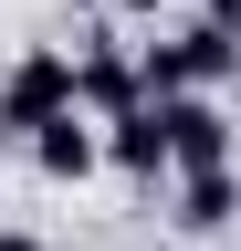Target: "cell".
Masks as SVG:
<instances>
[{"label":"cell","instance_id":"cell-3","mask_svg":"<svg viewBox=\"0 0 241 251\" xmlns=\"http://www.w3.org/2000/svg\"><path fill=\"white\" fill-rule=\"evenodd\" d=\"M74 52V105L84 115H126V105H147V84H136V42L115 21H95L84 42H63Z\"/></svg>","mask_w":241,"mask_h":251},{"label":"cell","instance_id":"cell-5","mask_svg":"<svg viewBox=\"0 0 241 251\" xmlns=\"http://www.w3.org/2000/svg\"><path fill=\"white\" fill-rule=\"evenodd\" d=\"M21 157H32V178H42V188H84V178H105V157H95V115H84V105L42 115L32 136H21Z\"/></svg>","mask_w":241,"mask_h":251},{"label":"cell","instance_id":"cell-2","mask_svg":"<svg viewBox=\"0 0 241 251\" xmlns=\"http://www.w3.org/2000/svg\"><path fill=\"white\" fill-rule=\"evenodd\" d=\"M63 105H74V52L63 42L11 52V74H0V147H21L42 115H63Z\"/></svg>","mask_w":241,"mask_h":251},{"label":"cell","instance_id":"cell-10","mask_svg":"<svg viewBox=\"0 0 241 251\" xmlns=\"http://www.w3.org/2000/svg\"><path fill=\"white\" fill-rule=\"evenodd\" d=\"M199 21H231V31H241V0H199Z\"/></svg>","mask_w":241,"mask_h":251},{"label":"cell","instance_id":"cell-4","mask_svg":"<svg viewBox=\"0 0 241 251\" xmlns=\"http://www.w3.org/2000/svg\"><path fill=\"white\" fill-rule=\"evenodd\" d=\"M147 105H158V136H168V178L231 168V105L220 94H147Z\"/></svg>","mask_w":241,"mask_h":251},{"label":"cell","instance_id":"cell-1","mask_svg":"<svg viewBox=\"0 0 241 251\" xmlns=\"http://www.w3.org/2000/svg\"><path fill=\"white\" fill-rule=\"evenodd\" d=\"M231 74H241V31H231V21L178 11L168 31L136 42V84H147V94H231Z\"/></svg>","mask_w":241,"mask_h":251},{"label":"cell","instance_id":"cell-7","mask_svg":"<svg viewBox=\"0 0 241 251\" xmlns=\"http://www.w3.org/2000/svg\"><path fill=\"white\" fill-rule=\"evenodd\" d=\"M168 220H178V241H231V220H241L231 168H189V178H168Z\"/></svg>","mask_w":241,"mask_h":251},{"label":"cell","instance_id":"cell-9","mask_svg":"<svg viewBox=\"0 0 241 251\" xmlns=\"http://www.w3.org/2000/svg\"><path fill=\"white\" fill-rule=\"evenodd\" d=\"M0 251H53L42 230H21V220H0Z\"/></svg>","mask_w":241,"mask_h":251},{"label":"cell","instance_id":"cell-8","mask_svg":"<svg viewBox=\"0 0 241 251\" xmlns=\"http://www.w3.org/2000/svg\"><path fill=\"white\" fill-rule=\"evenodd\" d=\"M168 11H178V0H105V21H136V31H158Z\"/></svg>","mask_w":241,"mask_h":251},{"label":"cell","instance_id":"cell-6","mask_svg":"<svg viewBox=\"0 0 241 251\" xmlns=\"http://www.w3.org/2000/svg\"><path fill=\"white\" fill-rule=\"evenodd\" d=\"M95 157L126 188H168V136H158V105H126V115H95Z\"/></svg>","mask_w":241,"mask_h":251}]
</instances>
